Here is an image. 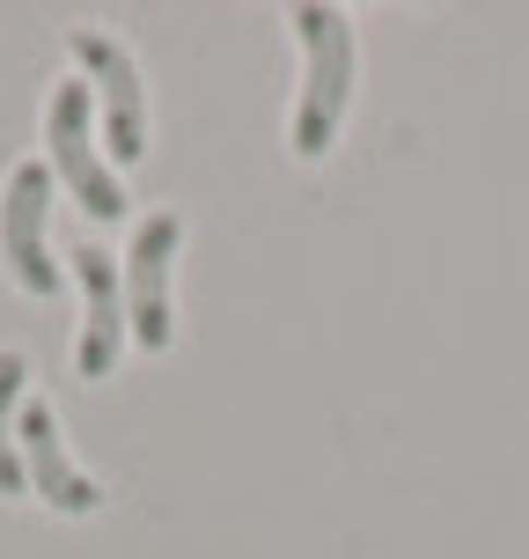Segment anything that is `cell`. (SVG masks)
Segmentation results:
<instances>
[{"label":"cell","mask_w":529,"mask_h":559,"mask_svg":"<svg viewBox=\"0 0 529 559\" xmlns=\"http://www.w3.org/2000/svg\"><path fill=\"white\" fill-rule=\"evenodd\" d=\"M287 23H294V45H302V96H294V118H287V147L302 163H316V155H332L338 126L353 111L361 45H353V15L346 8H324V0L294 8Z\"/></svg>","instance_id":"6da1fadb"},{"label":"cell","mask_w":529,"mask_h":559,"mask_svg":"<svg viewBox=\"0 0 529 559\" xmlns=\"http://www.w3.org/2000/svg\"><path fill=\"white\" fill-rule=\"evenodd\" d=\"M88 111H96L88 82H59L52 104H45V155H52V177L82 199L88 222H125V185H118L111 169H104V155H96Z\"/></svg>","instance_id":"7a4b0ae2"},{"label":"cell","mask_w":529,"mask_h":559,"mask_svg":"<svg viewBox=\"0 0 529 559\" xmlns=\"http://www.w3.org/2000/svg\"><path fill=\"white\" fill-rule=\"evenodd\" d=\"M177 251H184V222L169 206L133 228V251H125V332L147 354H163L169 338H177V295H169Z\"/></svg>","instance_id":"3957f363"},{"label":"cell","mask_w":529,"mask_h":559,"mask_svg":"<svg viewBox=\"0 0 529 559\" xmlns=\"http://www.w3.org/2000/svg\"><path fill=\"white\" fill-rule=\"evenodd\" d=\"M52 163L29 155V163L8 169V192H0V251H8V273L23 295L52 302L59 295V265L45 258V222H52Z\"/></svg>","instance_id":"277c9868"},{"label":"cell","mask_w":529,"mask_h":559,"mask_svg":"<svg viewBox=\"0 0 529 559\" xmlns=\"http://www.w3.org/2000/svg\"><path fill=\"white\" fill-rule=\"evenodd\" d=\"M67 52L82 59L88 96H104V140H111V163H140L147 155V88H140L133 52L104 37V29H74Z\"/></svg>","instance_id":"5b68a950"},{"label":"cell","mask_w":529,"mask_h":559,"mask_svg":"<svg viewBox=\"0 0 529 559\" xmlns=\"http://www.w3.org/2000/svg\"><path fill=\"white\" fill-rule=\"evenodd\" d=\"M15 456H23L29 493H45V508H59V515H96V508H104V486L67 456L52 397H29L23 413H15Z\"/></svg>","instance_id":"8992f818"},{"label":"cell","mask_w":529,"mask_h":559,"mask_svg":"<svg viewBox=\"0 0 529 559\" xmlns=\"http://www.w3.org/2000/svg\"><path fill=\"white\" fill-rule=\"evenodd\" d=\"M74 280H82V346H74V361H82L88 383H104L118 368V354H125V280H118V258H104L96 243H74Z\"/></svg>","instance_id":"52a82bcc"},{"label":"cell","mask_w":529,"mask_h":559,"mask_svg":"<svg viewBox=\"0 0 529 559\" xmlns=\"http://www.w3.org/2000/svg\"><path fill=\"white\" fill-rule=\"evenodd\" d=\"M23 354L8 346L0 354V493H23L29 478H23V456H15V397H23Z\"/></svg>","instance_id":"ba28073f"}]
</instances>
